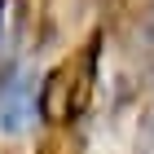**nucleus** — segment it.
Here are the masks:
<instances>
[{
    "label": "nucleus",
    "mask_w": 154,
    "mask_h": 154,
    "mask_svg": "<svg viewBox=\"0 0 154 154\" xmlns=\"http://www.w3.org/2000/svg\"><path fill=\"white\" fill-rule=\"evenodd\" d=\"M40 71L9 53L0 62V141H22L40 123Z\"/></svg>",
    "instance_id": "f257e3e1"
},
{
    "label": "nucleus",
    "mask_w": 154,
    "mask_h": 154,
    "mask_svg": "<svg viewBox=\"0 0 154 154\" xmlns=\"http://www.w3.org/2000/svg\"><path fill=\"white\" fill-rule=\"evenodd\" d=\"M145 154H154V137H150V141H145Z\"/></svg>",
    "instance_id": "f03ea898"
}]
</instances>
